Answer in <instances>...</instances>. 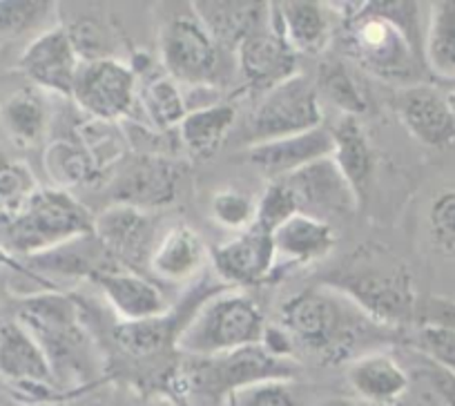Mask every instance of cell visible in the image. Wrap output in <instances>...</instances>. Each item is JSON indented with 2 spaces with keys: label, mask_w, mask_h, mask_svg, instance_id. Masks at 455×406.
Listing matches in <instances>:
<instances>
[{
  "label": "cell",
  "mask_w": 455,
  "mask_h": 406,
  "mask_svg": "<svg viewBox=\"0 0 455 406\" xmlns=\"http://www.w3.org/2000/svg\"><path fill=\"white\" fill-rule=\"evenodd\" d=\"M332 7V5H331ZM344 43L357 63L387 81H406L418 72V5L415 3H348Z\"/></svg>",
  "instance_id": "cell-1"
},
{
  "label": "cell",
  "mask_w": 455,
  "mask_h": 406,
  "mask_svg": "<svg viewBox=\"0 0 455 406\" xmlns=\"http://www.w3.org/2000/svg\"><path fill=\"white\" fill-rule=\"evenodd\" d=\"M237 65L243 83L261 96L299 74L297 52L270 25L239 47Z\"/></svg>",
  "instance_id": "cell-20"
},
{
  "label": "cell",
  "mask_w": 455,
  "mask_h": 406,
  "mask_svg": "<svg viewBox=\"0 0 455 406\" xmlns=\"http://www.w3.org/2000/svg\"><path fill=\"white\" fill-rule=\"evenodd\" d=\"M159 54L165 74L190 87H212L219 72V45L195 12H181L159 29Z\"/></svg>",
  "instance_id": "cell-8"
},
{
  "label": "cell",
  "mask_w": 455,
  "mask_h": 406,
  "mask_svg": "<svg viewBox=\"0 0 455 406\" xmlns=\"http://www.w3.org/2000/svg\"><path fill=\"white\" fill-rule=\"evenodd\" d=\"M331 134L332 161L347 177V181L351 183L362 203L369 195L371 177H373L375 170V152L369 134H366L360 116H341L335 128L331 130Z\"/></svg>",
  "instance_id": "cell-26"
},
{
  "label": "cell",
  "mask_w": 455,
  "mask_h": 406,
  "mask_svg": "<svg viewBox=\"0 0 455 406\" xmlns=\"http://www.w3.org/2000/svg\"><path fill=\"white\" fill-rule=\"evenodd\" d=\"M16 320L38 339L50 360L56 382L90 379L96 369V348L69 297L36 295L20 304Z\"/></svg>",
  "instance_id": "cell-5"
},
{
  "label": "cell",
  "mask_w": 455,
  "mask_h": 406,
  "mask_svg": "<svg viewBox=\"0 0 455 406\" xmlns=\"http://www.w3.org/2000/svg\"><path fill=\"white\" fill-rule=\"evenodd\" d=\"M264 333V313L252 297L237 291H219L192 311L179 330L174 348L190 357H217L259 346Z\"/></svg>",
  "instance_id": "cell-3"
},
{
  "label": "cell",
  "mask_w": 455,
  "mask_h": 406,
  "mask_svg": "<svg viewBox=\"0 0 455 406\" xmlns=\"http://www.w3.org/2000/svg\"><path fill=\"white\" fill-rule=\"evenodd\" d=\"M322 286L347 297L378 326L409 322L418 299L409 270L397 264H379L371 257L326 273Z\"/></svg>",
  "instance_id": "cell-6"
},
{
  "label": "cell",
  "mask_w": 455,
  "mask_h": 406,
  "mask_svg": "<svg viewBox=\"0 0 455 406\" xmlns=\"http://www.w3.org/2000/svg\"><path fill=\"white\" fill-rule=\"evenodd\" d=\"M418 348L427 362L455 375V326L442 320H428L418 330Z\"/></svg>",
  "instance_id": "cell-36"
},
{
  "label": "cell",
  "mask_w": 455,
  "mask_h": 406,
  "mask_svg": "<svg viewBox=\"0 0 455 406\" xmlns=\"http://www.w3.org/2000/svg\"><path fill=\"white\" fill-rule=\"evenodd\" d=\"M190 10L204 23L219 50L237 54L239 47L270 25V3H235V0H196Z\"/></svg>",
  "instance_id": "cell-22"
},
{
  "label": "cell",
  "mask_w": 455,
  "mask_h": 406,
  "mask_svg": "<svg viewBox=\"0 0 455 406\" xmlns=\"http://www.w3.org/2000/svg\"><path fill=\"white\" fill-rule=\"evenodd\" d=\"M292 215H297V203L291 190L282 179L268 181L264 195L257 199V219L255 228L273 235L282 224H286Z\"/></svg>",
  "instance_id": "cell-38"
},
{
  "label": "cell",
  "mask_w": 455,
  "mask_h": 406,
  "mask_svg": "<svg viewBox=\"0 0 455 406\" xmlns=\"http://www.w3.org/2000/svg\"><path fill=\"white\" fill-rule=\"evenodd\" d=\"M277 264L310 266L326 259L337 243V233L331 224L308 215H292L273 233Z\"/></svg>",
  "instance_id": "cell-24"
},
{
  "label": "cell",
  "mask_w": 455,
  "mask_h": 406,
  "mask_svg": "<svg viewBox=\"0 0 455 406\" xmlns=\"http://www.w3.org/2000/svg\"><path fill=\"white\" fill-rule=\"evenodd\" d=\"M428 382L433 384V388L444 400L446 406H455V375L446 373V370L437 369L435 364L428 362Z\"/></svg>",
  "instance_id": "cell-41"
},
{
  "label": "cell",
  "mask_w": 455,
  "mask_h": 406,
  "mask_svg": "<svg viewBox=\"0 0 455 406\" xmlns=\"http://www.w3.org/2000/svg\"><path fill=\"white\" fill-rule=\"evenodd\" d=\"M237 112L230 103L214 100L210 106L192 107L179 123V137L195 159H212L221 150L228 132L235 125Z\"/></svg>",
  "instance_id": "cell-27"
},
{
  "label": "cell",
  "mask_w": 455,
  "mask_h": 406,
  "mask_svg": "<svg viewBox=\"0 0 455 406\" xmlns=\"http://www.w3.org/2000/svg\"><path fill=\"white\" fill-rule=\"evenodd\" d=\"M428 224L437 246L446 252H455V187L435 196L428 212Z\"/></svg>",
  "instance_id": "cell-40"
},
{
  "label": "cell",
  "mask_w": 455,
  "mask_h": 406,
  "mask_svg": "<svg viewBox=\"0 0 455 406\" xmlns=\"http://www.w3.org/2000/svg\"><path fill=\"white\" fill-rule=\"evenodd\" d=\"M422 56L435 76L455 81V0L431 3Z\"/></svg>",
  "instance_id": "cell-28"
},
{
  "label": "cell",
  "mask_w": 455,
  "mask_h": 406,
  "mask_svg": "<svg viewBox=\"0 0 455 406\" xmlns=\"http://www.w3.org/2000/svg\"><path fill=\"white\" fill-rule=\"evenodd\" d=\"M0 378L36 397H52L59 386L43 346L19 320L0 324Z\"/></svg>",
  "instance_id": "cell-14"
},
{
  "label": "cell",
  "mask_w": 455,
  "mask_h": 406,
  "mask_svg": "<svg viewBox=\"0 0 455 406\" xmlns=\"http://www.w3.org/2000/svg\"><path fill=\"white\" fill-rule=\"evenodd\" d=\"M92 282L99 283L112 311L125 324L155 320L170 313V301L165 299L164 291L141 273L121 268V266H109L96 273Z\"/></svg>",
  "instance_id": "cell-17"
},
{
  "label": "cell",
  "mask_w": 455,
  "mask_h": 406,
  "mask_svg": "<svg viewBox=\"0 0 455 406\" xmlns=\"http://www.w3.org/2000/svg\"><path fill=\"white\" fill-rule=\"evenodd\" d=\"M348 382L360 400L369 404L388 406L409 391V373L388 353H366L348 366Z\"/></svg>",
  "instance_id": "cell-25"
},
{
  "label": "cell",
  "mask_w": 455,
  "mask_h": 406,
  "mask_svg": "<svg viewBox=\"0 0 455 406\" xmlns=\"http://www.w3.org/2000/svg\"><path fill=\"white\" fill-rule=\"evenodd\" d=\"M210 217L221 228L246 233L255 226L257 199L237 187H221L210 196Z\"/></svg>",
  "instance_id": "cell-35"
},
{
  "label": "cell",
  "mask_w": 455,
  "mask_h": 406,
  "mask_svg": "<svg viewBox=\"0 0 455 406\" xmlns=\"http://www.w3.org/2000/svg\"><path fill=\"white\" fill-rule=\"evenodd\" d=\"M279 326L286 330L295 348L322 362H339L371 326L378 324L347 297L319 283L283 304Z\"/></svg>",
  "instance_id": "cell-2"
},
{
  "label": "cell",
  "mask_w": 455,
  "mask_h": 406,
  "mask_svg": "<svg viewBox=\"0 0 455 406\" xmlns=\"http://www.w3.org/2000/svg\"><path fill=\"white\" fill-rule=\"evenodd\" d=\"M230 406H299L292 379H266L228 397Z\"/></svg>",
  "instance_id": "cell-39"
},
{
  "label": "cell",
  "mask_w": 455,
  "mask_h": 406,
  "mask_svg": "<svg viewBox=\"0 0 455 406\" xmlns=\"http://www.w3.org/2000/svg\"><path fill=\"white\" fill-rule=\"evenodd\" d=\"M297 203V212L332 226L335 219L351 217L360 206L355 190L341 174L332 156L319 159L291 177L282 179Z\"/></svg>",
  "instance_id": "cell-11"
},
{
  "label": "cell",
  "mask_w": 455,
  "mask_h": 406,
  "mask_svg": "<svg viewBox=\"0 0 455 406\" xmlns=\"http://www.w3.org/2000/svg\"><path fill=\"white\" fill-rule=\"evenodd\" d=\"M94 233V217L63 187H38L10 219H0V246L25 259Z\"/></svg>",
  "instance_id": "cell-4"
},
{
  "label": "cell",
  "mask_w": 455,
  "mask_h": 406,
  "mask_svg": "<svg viewBox=\"0 0 455 406\" xmlns=\"http://www.w3.org/2000/svg\"><path fill=\"white\" fill-rule=\"evenodd\" d=\"M139 99V76L121 59L83 60L72 100L83 115L100 123H116L132 112Z\"/></svg>",
  "instance_id": "cell-9"
},
{
  "label": "cell",
  "mask_w": 455,
  "mask_h": 406,
  "mask_svg": "<svg viewBox=\"0 0 455 406\" xmlns=\"http://www.w3.org/2000/svg\"><path fill=\"white\" fill-rule=\"evenodd\" d=\"M5 402V391H3V386H0V404Z\"/></svg>",
  "instance_id": "cell-45"
},
{
  "label": "cell",
  "mask_w": 455,
  "mask_h": 406,
  "mask_svg": "<svg viewBox=\"0 0 455 406\" xmlns=\"http://www.w3.org/2000/svg\"><path fill=\"white\" fill-rule=\"evenodd\" d=\"M139 100H141L146 115L150 116L152 125L159 130L179 128V123L190 112L181 85L168 74H159V76L155 74V76L146 78L139 90Z\"/></svg>",
  "instance_id": "cell-32"
},
{
  "label": "cell",
  "mask_w": 455,
  "mask_h": 406,
  "mask_svg": "<svg viewBox=\"0 0 455 406\" xmlns=\"http://www.w3.org/2000/svg\"><path fill=\"white\" fill-rule=\"evenodd\" d=\"M179 177L177 165L156 155H141L130 161L112 181V196L121 206L139 211H155L168 206L177 196Z\"/></svg>",
  "instance_id": "cell-16"
},
{
  "label": "cell",
  "mask_w": 455,
  "mask_h": 406,
  "mask_svg": "<svg viewBox=\"0 0 455 406\" xmlns=\"http://www.w3.org/2000/svg\"><path fill=\"white\" fill-rule=\"evenodd\" d=\"M54 7L45 0H0V45L43 28Z\"/></svg>",
  "instance_id": "cell-34"
},
{
  "label": "cell",
  "mask_w": 455,
  "mask_h": 406,
  "mask_svg": "<svg viewBox=\"0 0 455 406\" xmlns=\"http://www.w3.org/2000/svg\"><path fill=\"white\" fill-rule=\"evenodd\" d=\"M38 190L36 179L20 163H0V219H10Z\"/></svg>",
  "instance_id": "cell-37"
},
{
  "label": "cell",
  "mask_w": 455,
  "mask_h": 406,
  "mask_svg": "<svg viewBox=\"0 0 455 406\" xmlns=\"http://www.w3.org/2000/svg\"><path fill=\"white\" fill-rule=\"evenodd\" d=\"M332 155V134L328 128H315L310 132L292 134V137L273 139V141L252 143L248 150V161L255 165L268 181L291 177L297 170L326 159Z\"/></svg>",
  "instance_id": "cell-19"
},
{
  "label": "cell",
  "mask_w": 455,
  "mask_h": 406,
  "mask_svg": "<svg viewBox=\"0 0 455 406\" xmlns=\"http://www.w3.org/2000/svg\"><path fill=\"white\" fill-rule=\"evenodd\" d=\"M179 330L181 326H177L170 311L168 315L155 317V320L130 322V324L119 322V326L114 329V342L125 355L143 360V357H152L164 351L168 344L174 348Z\"/></svg>",
  "instance_id": "cell-31"
},
{
  "label": "cell",
  "mask_w": 455,
  "mask_h": 406,
  "mask_svg": "<svg viewBox=\"0 0 455 406\" xmlns=\"http://www.w3.org/2000/svg\"><path fill=\"white\" fill-rule=\"evenodd\" d=\"M0 121L12 141L19 146H36L50 128V110L34 87H23L0 106Z\"/></svg>",
  "instance_id": "cell-29"
},
{
  "label": "cell",
  "mask_w": 455,
  "mask_h": 406,
  "mask_svg": "<svg viewBox=\"0 0 455 406\" xmlns=\"http://www.w3.org/2000/svg\"><path fill=\"white\" fill-rule=\"evenodd\" d=\"M402 125L422 146L446 150L455 146V119L449 96L431 85H411L397 99Z\"/></svg>",
  "instance_id": "cell-18"
},
{
  "label": "cell",
  "mask_w": 455,
  "mask_h": 406,
  "mask_svg": "<svg viewBox=\"0 0 455 406\" xmlns=\"http://www.w3.org/2000/svg\"><path fill=\"white\" fill-rule=\"evenodd\" d=\"M331 5L313 0L270 3V28L299 54H322L332 41Z\"/></svg>",
  "instance_id": "cell-21"
},
{
  "label": "cell",
  "mask_w": 455,
  "mask_h": 406,
  "mask_svg": "<svg viewBox=\"0 0 455 406\" xmlns=\"http://www.w3.org/2000/svg\"><path fill=\"white\" fill-rule=\"evenodd\" d=\"M332 106L339 107L344 116H362L369 110L360 83L353 78L348 68L339 60H328L319 68V81L315 83Z\"/></svg>",
  "instance_id": "cell-33"
},
{
  "label": "cell",
  "mask_w": 455,
  "mask_h": 406,
  "mask_svg": "<svg viewBox=\"0 0 455 406\" xmlns=\"http://www.w3.org/2000/svg\"><path fill=\"white\" fill-rule=\"evenodd\" d=\"M449 103H451V110H453V119H455V94L449 96Z\"/></svg>",
  "instance_id": "cell-44"
},
{
  "label": "cell",
  "mask_w": 455,
  "mask_h": 406,
  "mask_svg": "<svg viewBox=\"0 0 455 406\" xmlns=\"http://www.w3.org/2000/svg\"><path fill=\"white\" fill-rule=\"evenodd\" d=\"M94 235L121 268L137 273L139 266H150L156 246V224L148 211L114 203L94 217Z\"/></svg>",
  "instance_id": "cell-13"
},
{
  "label": "cell",
  "mask_w": 455,
  "mask_h": 406,
  "mask_svg": "<svg viewBox=\"0 0 455 406\" xmlns=\"http://www.w3.org/2000/svg\"><path fill=\"white\" fill-rule=\"evenodd\" d=\"M45 168L56 187H63V190L92 183L103 172L81 139L72 137L54 139L47 146Z\"/></svg>",
  "instance_id": "cell-30"
},
{
  "label": "cell",
  "mask_w": 455,
  "mask_h": 406,
  "mask_svg": "<svg viewBox=\"0 0 455 406\" xmlns=\"http://www.w3.org/2000/svg\"><path fill=\"white\" fill-rule=\"evenodd\" d=\"M292 378H295L292 362L270 355L261 344L217 357H192L188 369L181 373L186 391L214 404L228 402L233 393L251 384Z\"/></svg>",
  "instance_id": "cell-7"
},
{
  "label": "cell",
  "mask_w": 455,
  "mask_h": 406,
  "mask_svg": "<svg viewBox=\"0 0 455 406\" xmlns=\"http://www.w3.org/2000/svg\"><path fill=\"white\" fill-rule=\"evenodd\" d=\"M210 264L217 277L228 286H259L268 282L273 270L277 268L273 235L252 226L246 233H237V237L212 248Z\"/></svg>",
  "instance_id": "cell-15"
},
{
  "label": "cell",
  "mask_w": 455,
  "mask_h": 406,
  "mask_svg": "<svg viewBox=\"0 0 455 406\" xmlns=\"http://www.w3.org/2000/svg\"><path fill=\"white\" fill-rule=\"evenodd\" d=\"M210 251L201 235L190 226L179 224L156 242L150 257V273L170 283L190 282L204 273Z\"/></svg>",
  "instance_id": "cell-23"
},
{
  "label": "cell",
  "mask_w": 455,
  "mask_h": 406,
  "mask_svg": "<svg viewBox=\"0 0 455 406\" xmlns=\"http://www.w3.org/2000/svg\"><path fill=\"white\" fill-rule=\"evenodd\" d=\"M442 322H446V320H442ZM449 324H453V322H449ZM455 326V324H453Z\"/></svg>",
  "instance_id": "cell-46"
},
{
  "label": "cell",
  "mask_w": 455,
  "mask_h": 406,
  "mask_svg": "<svg viewBox=\"0 0 455 406\" xmlns=\"http://www.w3.org/2000/svg\"><path fill=\"white\" fill-rule=\"evenodd\" d=\"M81 56L63 25L36 34L19 59L20 72L34 87L60 99H72Z\"/></svg>",
  "instance_id": "cell-12"
},
{
  "label": "cell",
  "mask_w": 455,
  "mask_h": 406,
  "mask_svg": "<svg viewBox=\"0 0 455 406\" xmlns=\"http://www.w3.org/2000/svg\"><path fill=\"white\" fill-rule=\"evenodd\" d=\"M146 406H179V404L168 395H152L150 400L146 402Z\"/></svg>",
  "instance_id": "cell-42"
},
{
  "label": "cell",
  "mask_w": 455,
  "mask_h": 406,
  "mask_svg": "<svg viewBox=\"0 0 455 406\" xmlns=\"http://www.w3.org/2000/svg\"><path fill=\"white\" fill-rule=\"evenodd\" d=\"M322 121L317 85L297 74L261 96L251 116V134L255 143H264L310 132L322 128Z\"/></svg>",
  "instance_id": "cell-10"
},
{
  "label": "cell",
  "mask_w": 455,
  "mask_h": 406,
  "mask_svg": "<svg viewBox=\"0 0 455 406\" xmlns=\"http://www.w3.org/2000/svg\"><path fill=\"white\" fill-rule=\"evenodd\" d=\"M322 406H360L355 400H348V397H331V400H323Z\"/></svg>",
  "instance_id": "cell-43"
}]
</instances>
